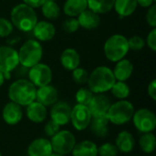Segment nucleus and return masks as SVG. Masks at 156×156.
Returning a JSON list of instances; mask_svg holds the SVG:
<instances>
[{"mask_svg": "<svg viewBox=\"0 0 156 156\" xmlns=\"http://www.w3.org/2000/svg\"><path fill=\"white\" fill-rule=\"evenodd\" d=\"M37 87L28 79H17L8 88V98L20 106H27L36 101Z\"/></svg>", "mask_w": 156, "mask_h": 156, "instance_id": "nucleus-1", "label": "nucleus"}, {"mask_svg": "<svg viewBox=\"0 0 156 156\" xmlns=\"http://www.w3.org/2000/svg\"><path fill=\"white\" fill-rule=\"evenodd\" d=\"M115 81L116 80L112 69L106 66H99L89 74L87 84L88 88L94 94H98L111 90Z\"/></svg>", "mask_w": 156, "mask_h": 156, "instance_id": "nucleus-2", "label": "nucleus"}, {"mask_svg": "<svg viewBox=\"0 0 156 156\" xmlns=\"http://www.w3.org/2000/svg\"><path fill=\"white\" fill-rule=\"evenodd\" d=\"M10 21L13 27H16L20 31L29 32L32 31L38 20L34 8L21 3L15 5L11 10Z\"/></svg>", "mask_w": 156, "mask_h": 156, "instance_id": "nucleus-3", "label": "nucleus"}, {"mask_svg": "<svg viewBox=\"0 0 156 156\" xmlns=\"http://www.w3.org/2000/svg\"><path fill=\"white\" fill-rule=\"evenodd\" d=\"M105 57L112 62H117L125 58L129 52L128 39L123 35L114 34L111 36L104 44Z\"/></svg>", "mask_w": 156, "mask_h": 156, "instance_id": "nucleus-4", "label": "nucleus"}, {"mask_svg": "<svg viewBox=\"0 0 156 156\" xmlns=\"http://www.w3.org/2000/svg\"><path fill=\"white\" fill-rule=\"evenodd\" d=\"M17 54L19 64L29 69L40 62L43 56V48L39 41L28 39L20 47Z\"/></svg>", "mask_w": 156, "mask_h": 156, "instance_id": "nucleus-5", "label": "nucleus"}, {"mask_svg": "<svg viewBox=\"0 0 156 156\" xmlns=\"http://www.w3.org/2000/svg\"><path fill=\"white\" fill-rule=\"evenodd\" d=\"M134 112V106L131 101L120 100L111 104L106 116L111 123L114 125H123L132 120Z\"/></svg>", "mask_w": 156, "mask_h": 156, "instance_id": "nucleus-6", "label": "nucleus"}, {"mask_svg": "<svg viewBox=\"0 0 156 156\" xmlns=\"http://www.w3.org/2000/svg\"><path fill=\"white\" fill-rule=\"evenodd\" d=\"M76 143L75 135L69 130H59L50 140L53 153L65 156L71 154Z\"/></svg>", "mask_w": 156, "mask_h": 156, "instance_id": "nucleus-7", "label": "nucleus"}, {"mask_svg": "<svg viewBox=\"0 0 156 156\" xmlns=\"http://www.w3.org/2000/svg\"><path fill=\"white\" fill-rule=\"evenodd\" d=\"M19 64L17 50L10 46H0V71L5 80L11 78V72Z\"/></svg>", "mask_w": 156, "mask_h": 156, "instance_id": "nucleus-8", "label": "nucleus"}, {"mask_svg": "<svg viewBox=\"0 0 156 156\" xmlns=\"http://www.w3.org/2000/svg\"><path fill=\"white\" fill-rule=\"evenodd\" d=\"M135 128L143 133H153L156 127V116L149 109H140L134 112L132 118Z\"/></svg>", "mask_w": 156, "mask_h": 156, "instance_id": "nucleus-9", "label": "nucleus"}, {"mask_svg": "<svg viewBox=\"0 0 156 156\" xmlns=\"http://www.w3.org/2000/svg\"><path fill=\"white\" fill-rule=\"evenodd\" d=\"M52 70L50 67L44 63H37L29 68L27 78L37 87H42L50 84L52 80Z\"/></svg>", "mask_w": 156, "mask_h": 156, "instance_id": "nucleus-10", "label": "nucleus"}, {"mask_svg": "<svg viewBox=\"0 0 156 156\" xmlns=\"http://www.w3.org/2000/svg\"><path fill=\"white\" fill-rule=\"evenodd\" d=\"M91 119L92 116L88 106L77 103L73 108H71L70 122L75 130L79 132L86 130L90 127Z\"/></svg>", "mask_w": 156, "mask_h": 156, "instance_id": "nucleus-11", "label": "nucleus"}, {"mask_svg": "<svg viewBox=\"0 0 156 156\" xmlns=\"http://www.w3.org/2000/svg\"><path fill=\"white\" fill-rule=\"evenodd\" d=\"M71 107L66 101H57L50 110V118L59 126L67 125L70 122Z\"/></svg>", "mask_w": 156, "mask_h": 156, "instance_id": "nucleus-12", "label": "nucleus"}, {"mask_svg": "<svg viewBox=\"0 0 156 156\" xmlns=\"http://www.w3.org/2000/svg\"><path fill=\"white\" fill-rule=\"evenodd\" d=\"M111 104L112 101L107 95L104 93H98L93 95L88 108L92 117H101L107 115Z\"/></svg>", "mask_w": 156, "mask_h": 156, "instance_id": "nucleus-13", "label": "nucleus"}, {"mask_svg": "<svg viewBox=\"0 0 156 156\" xmlns=\"http://www.w3.org/2000/svg\"><path fill=\"white\" fill-rule=\"evenodd\" d=\"M2 117L4 122L8 125H16L19 123L23 119L22 106L10 101L4 106Z\"/></svg>", "mask_w": 156, "mask_h": 156, "instance_id": "nucleus-14", "label": "nucleus"}, {"mask_svg": "<svg viewBox=\"0 0 156 156\" xmlns=\"http://www.w3.org/2000/svg\"><path fill=\"white\" fill-rule=\"evenodd\" d=\"M58 91L54 86L48 84L46 86L37 88L36 101L40 102L44 106H52L54 103L58 101Z\"/></svg>", "mask_w": 156, "mask_h": 156, "instance_id": "nucleus-15", "label": "nucleus"}, {"mask_svg": "<svg viewBox=\"0 0 156 156\" xmlns=\"http://www.w3.org/2000/svg\"><path fill=\"white\" fill-rule=\"evenodd\" d=\"M34 37L37 41H49L51 40L56 34L55 26L48 21H37L32 29Z\"/></svg>", "mask_w": 156, "mask_h": 156, "instance_id": "nucleus-16", "label": "nucleus"}, {"mask_svg": "<svg viewBox=\"0 0 156 156\" xmlns=\"http://www.w3.org/2000/svg\"><path fill=\"white\" fill-rule=\"evenodd\" d=\"M53 153L50 141L46 138H37L27 147L28 156H49Z\"/></svg>", "mask_w": 156, "mask_h": 156, "instance_id": "nucleus-17", "label": "nucleus"}, {"mask_svg": "<svg viewBox=\"0 0 156 156\" xmlns=\"http://www.w3.org/2000/svg\"><path fill=\"white\" fill-rule=\"evenodd\" d=\"M26 107V114L30 122L34 123H41L46 121L48 117V111L46 106L35 101Z\"/></svg>", "mask_w": 156, "mask_h": 156, "instance_id": "nucleus-18", "label": "nucleus"}, {"mask_svg": "<svg viewBox=\"0 0 156 156\" xmlns=\"http://www.w3.org/2000/svg\"><path fill=\"white\" fill-rule=\"evenodd\" d=\"M77 19L79 21L80 27L88 30L95 29L101 24L100 15L89 8H87L80 15H79Z\"/></svg>", "mask_w": 156, "mask_h": 156, "instance_id": "nucleus-19", "label": "nucleus"}, {"mask_svg": "<svg viewBox=\"0 0 156 156\" xmlns=\"http://www.w3.org/2000/svg\"><path fill=\"white\" fill-rule=\"evenodd\" d=\"M60 63L67 70H73L80 64V57L78 51L72 48L64 49L60 55Z\"/></svg>", "mask_w": 156, "mask_h": 156, "instance_id": "nucleus-20", "label": "nucleus"}, {"mask_svg": "<svg viewBox=\"0 0 156 156\" xmlns=\"http://www.w3.org/2000/svg\"><path fill=\"white\" fill-rule=\"evenodd\" d=\"M116 80L126 81L133 72V64L127 58H122L116 62L112 70Z\"/></svg>", "mask_w": 156, "mask_h": 156, "instance_id": "nucleus-21", "label": "nucleus"}, {"mask_svg": "<svg viewBox=\"0 0 156 156\" xmlns=\"http://www.w3.org/2000/svg\"><path fill=\"white\" fill-rule=\"evenodd\" d=\"M115 145L119 152L129 154L135 147V139L130 132L122 131L116 137Z\"/></svg>", "mask_w": 156, "mask_h": 156, "instance_id": "nucleus-22", "label": "nucleus"}, {"mask_svg": "<svg viewBox=\"0 0 156 156\" xmlns=\"http://www.w3.org/2000/svg\"><path fill=\"white\" fill-rule=\"evenodd\" d=\"M72 156H98V146L90 140L76 143L72 152Z\"/></svg>", "mask_w": 156, "mask_h": 156, "instance_id": "nucleus-23", "label": "nucleus"}, {"mask_svg": "<svg viewBox=\"0 0 156 156\" xmlns=\"http://www.w3.org/2000/svg\"><path fill=\"white\" fill-rule=\"evenodd\" d=\"M109 120L107 116L101 117H92L90 126L91 133L100 138H104L109 133Z\"/></svg>", "mask_w": 156, "mask_h": 156, "instance_id": "nucleus-24", "label": "nucleus"}, {"mask_svg": "<svg viewBox=\"0 0 156 156\" xmlns=\"http://www.w3.org/2000/svg\"><path fill=\"white\" fill-rule=\"evenodd\" d=\"M87 8V0H66L63 5L64 13L69 17H78Z\"/></svg>", "mask_w": 156, "mask_h": 156, "instance_id": "nucleus-25", "label": "nucleus"}, {"mask_svg": "<svg viewBox=\"0 0 156 156\" xmlns=\"http://www.w3.org/2000/svg\"><path fill=\"white\" fill-rule=\"evenodd\" d=\"M137 0H115L114 9L121 17L132 16L137 9Z\"/></svg>", "mask_w": 156, "mask_h": 156, "instance_id": "nucleus-26", "label": "nucleus"}, {"mask_svg": "<svg viewBox=\"0 0 156 156\" xmlns=\"http://www.w3.org/2000/svg\"><path fill=\"white\" fill-rule=\"evenodd\" d=\"M88 8L97 14H105L110 12L114 5L115 0H87Z\"/></svg>", "mask_w": 156, "mask_h": 156, "instance_id": "nucleus-27", "label": "nucleus"}, {"mask_svg": "<svg viewBox=\"0 0 156 156\" xmlns=\"http://www.w3.org/2000/svg\"><path fill=\"white\" fill-rule=\"evenodd\" d=\"M41 10L43 16L49 20L57 19L60 15V7L55 0H45Z\"/></svg>", "mask_w": 156, "mask_h": 156, "instance_id": "nucleus-28", "label": "nucleus"}, {"mask_svg": "<svg viewBox=\"0 0 156 156\" xmlns=\"http://www.w3.org/2000/svg\"><path fill=\"white\" fill-rule=\"evenodd\" d=\"M139 144L143 152L145 154H152L156 147V137L153 133H143L139 140Z\"/></svg>", "mask_w": 156, "mask_h": 156, "instance_id": "nucleus-29", "label": "nucleus"}, {"mask_svg": "<svg viewBox=\"0 0 156 156\" xmlns=\"http://www.w3.org/2000/svg\"><path fill=\"white\" fill-rule=\"evenodd\" d=\"M111 91L112 95L119 99V100H125L129 97L130 95V87L125 81H119L116 80L113 86L111 89Z\"/></svg>", "mask_w": 156, "mask_h": 156, "instance_id": "nucleus-30", "label": "nucleus"}, {"mask_svg": "<svg viewBox=\"0 0 156 156\" xmlns=\"http://www.w3.org/2000/svg\"><path fill=\"white\" fill-rule=\"evenodd\" d=\"M94 93L89 88H80L76 93V101L78 104L88 106Z\"/></svg>", "mask_w": 156, "mask_h": 156, "instance_id": "nucleus-31", "label": "nucleus"}, {"mask_svg": "<svg viewBox=\"0 0 156 156\" xmlns=\"http://www.w3.org/2000/svg\"><path fill=\"white\" fill-rule=\"evenodd\" d=\"M72 79L77 84H86L89 79V72L85 69L78 67L72 70Z\"/></svg>", "mask_w": 156, "mask_h": 156, "instance_id": "nucleus-32", "label": "nucleus"}, {"mask_svg": "<svg viewBox=\"0 0 156 156\" xmlns=\"http://www.w3.org/2000/svg\"><path fill=\"white\" fill-rule=\"evenodd\" d=\"M118 153L116 145L112 143H105L98 147V154L100 156H117Z\"/></svg>", "mask_w": 156, "mask_h": 156, "instance_id": "nucleus-33", "label": "nucleus"}, {"mask_svg": "<svg viewBox=\"0 0 156 156\" xmlns=\"http://www.w3.org/2000/svg\"><path fill=\"white\" fill-rule=\"evenodd\" d=\"M80 24L77 17H69L62 23V29L67 33H74L80 28Z\"/></svg>", "mask_w": 156, "mask_h": 156, "instance_id": "nucleus-34", "label": "nucleus"}, {"mask_svg": "<svg viewBox=\"0 0 156 156\" xmlns=\"http://www.w3.org/2000/svg\"><path fill=\"white\" fill-rule=\"evenodd\" d=\"M129 49L133 51H139L145 46V41L140 36H133L128 39Z\"/></svg>", "mask_w": 156, "mask_h": 156, "instance_id": "nucleus-35", "label": "nucleus"}, {"mask_svg": "<svg viewBox=\"0 0 156 156\" xmlns=\"http://www.w3.org/2000/svg\"><path fill=\"white\" fill-rule=\"evenodd\" d=\"M13 25L10 20L0 17V37H8L13 32Z\"/></svg>", "mask_w": 156, "mask_h": 156, "instance_id": "nucleus-36", "label": "nucleus"}, {"mask_svg": "<svg viewBox=\"0 0 156 156\" xmlns=\"http://www.w3.org/2000/svg\"><path fill=\"white\" fill-rule=\"evenodd\" d=\"M59 130H60V126L58 123H56L55 122H53L52 120L47 122V123L45 124V127H44V133L48 137L54 136Z\"/></svg>", "mask_w": 156, "mask_h": 156, "instance_id": "nucleus-37", "label": "nucleus"}, {"mask_svg": "<svg viewBox=\"0 0 156 156\" xmlns=\"http://www.w3.org/2000/svg\"><path fill=\"white\" fill-rule=\"evenodd\" d=\"M146 21L150 27L154 28L156 27V5H152L146 13Z\"/></svg>", "mask_w": 156, "mask_h": 156, "instance_id": "nucleus-38", "label": "nucleus"}, {"mask_svg": "<svg viewBox=\"0 0 156 156\" xmlns=\"http://www.w3.org/2000/svg\"><path fill=\"white\" fill-rule=\"evenodd\" d=\"M147 46L153 50V51H155L156 50V29L155 27L153 28L148 36H147V38H146V43Z\"/></svg>", "mask_w": 156, "mask_h": 156, "instance_id": "nucleus-39", "label": "nucleus"}, {"mask_svg": "<svg viewBox=\"0 0 156 156\" xmlns=\"http://www.w3.org/2000/svg\"><path fill=\"white\" fill-rule=\"evenodd\" d=\"M28 70H29L28 68L18 64L13 71L16 73V76L19 77V79H26V77H27L28 75Z\"/></svg>", "mask_w": 156, "mask_h": 156, "instance_id": "nucleus-40", "label": "nucleus"}, {"mask_svg": "<svg viewBox=\"0 0 156 156\" xmlns=\"http://www.w3.org/2000/svg\"><path fill=\"white\" fill-rule=\"evenodd\" d=\"M147 92H148V95L149 97L155 101L156 100V80H153L150 84L148 85V88H147Z\"/></svg>", "mask_w": 156, "mask_h": 156, "instance_id": "nucleus-41", "label": "nucleus"}, {"mask_svg": "<svg viewBox=\"0 0 156 156\" xmlns=\"http://www.w3.org/2000/svg\"><path fill=\"white\" fill-rule=\"evenodd\" d=\"M45 0H23V3L29 5L32 8H38L41 7Z\"/></svg>", "mask_w": 156, "mask_h": 156, "instance_id": "nucleus-42", "label": "nucleus"}, {"mask_svg": "<svg viewBox=\"0 0 156 156\" xmlns=\"http://www.w3.org/2000/svg\"><path fill=\"white\" fill-rule=\"evenodd\" d=\"M154 0H137V4L143 7H150Z\"/></svg>", "mask_w": 156, "mask_h": 156, "instance_id": "nucleus-43", "label": "nucleus"}, {"mask_svg": "<svg viewBox=\"0 0 156 156\" xmlns=\"http://www.w3.org/2000/svg\"><path fill=\"white\" fill-rule=\"evenodd\" d=\"M5 76H4V74L0 71V87L4 84V82H5Z\"/></svg>", "mask_w": 156, "mask_h": 156, "instance_id": "nucleus-44", "label": "nucleus"}, {"mask_svg": "<svg viewBox=\"0 0 156 156\" xmlns=\"http://www.w3.org/2000/svg\"><path fill=\"white\" fill-rule=\"evenodd\" d=\"M49 156H65V155H61V154H56V153H52Z\"/></svg>", "mask_w": 156, "mask_h": 156, "instance_id": "nucleus-45", "label": "nucleus"}, {"mask_svg": "<svg viewBox=\"0 0 156 156\" xmlns=\"http://www.w3.org/2000/svg\"><path fill=\"white\" fill-rule=\"evenodd\" d=\"M0 156H2V154H1V153H0Z\"/></svg>", "mask_w": 156, "mask_h": 156, "instance_id": "nucleus-46", "label": "nucleus"}]
</instances>
